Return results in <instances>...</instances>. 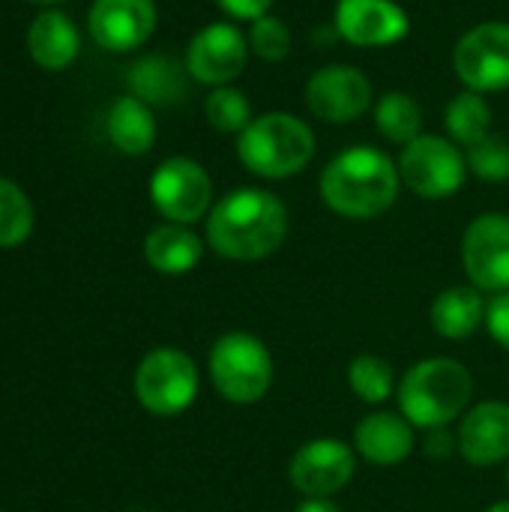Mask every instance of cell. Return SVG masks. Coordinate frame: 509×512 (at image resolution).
Instances as JSON below:
<instances>
[{
	"label": "cell",
	"mask_w": 509,
	"mask_h": 512,
	"mask_svg": "<svg viewBox=\"0 0 509 512\" xmlns=\"http://www.w3.org/2000/svg\"><path fill=\"white\" fill-rule=\"evenodd\" d=\"M288 237V210L267 189L228 192L207 219V243L228 261H261Z\"/></svg>",
	"instance_id": "obj_1"
},
{
	"label": "cell",
	"mask_w": 509,
	"mask_h": 512,
	"mask_svg": "<svg viewBox=\"0 0 509 512\" xmlns=\"http://www.w3.org/2000/svg\"><path fill=\"white\" fill-rule=\"evenodd\" d=\"M468 171L489 183H504L509 177V141L504 135L489 132L486 138L474 141L465 153Z\"/></svg>",
	"instance_id": "obj_28"
},
{
	"label": "cell",
	"mask_w": 509,
	"mask_h": 512,
	"mask_svg": "<svg viewBox=\"0 0 509 512\" xmlns=\"http://www.w3.org/2000/svg\"><path fill=\"white\" fill-rule=\"evenodd\" d=\"M453 69L474 93H498L509 87V24L483 21L471 27L453 48Z\"/></svg>",
	"instance_id": "obj_8"
},
{
	"label": "cell",
	"mask_w": 509,
	"mask_h": 512,
	"mask_svg": "<svg viewBox=\"0 0 509 512\" xmlns=\"http://www.w3.org/2000/svg\"><path fill=\"white\" fill-rule=\"evenodd\" d=\"M459 453L474 468H492L509 459V405L483 402L462 417L459 426Z\"/></svg>",
	"instance_id": "obj_16"
},
{
	"label": "cell",
	"mask_w": 509,
	"mask_h": 512,
	"mask_svg": "<svg viewBox=\"0 0 509 512\" xmlns=\"http://www.w3.org/2000/svg\"><path fill=\"white\" fill-rule=\"evenodd\" d=\"M486 327L492 333V339L509 351V291L498 294L489 306H486Z\"/></svg>",
	"instance_id": "obj_30"
},
{
	"label": "cell",
	"mask_w": 509,
	"mask_h": 512,
	"mask_svg": "<svg viewBox=\"0 0 509 512\" xmlns=\"http://www.w3.org/2000/svg\"><path fill=\"white\" fill-rule=\"evenodd\" d=\"M297 512H342L330 498H306L300 507H297Z\"/></svg>",
	"instance_id": "obj_33"
},
{
	"label": "cell",
	"mask_w": 509,
	"mask_h": 512,
	"mask_svg": "<svg viewBox=\"0 0 509 512\" xmlns=\"http://www.w3.org/2000/svg\"><path fill=\"white\" fill-rule=\"evenodd\" d=\"M348 384L360 402L381 405L393 396V369L375 354H360L348 366Z\"/></svg>",
	"instance_id": "obj_25"
},
{
	"label": "cell",
	"mask_w": 509,
	"mask_h": 512,
	"mask_svg": "<svg viewBox=\"0 0 509 512\" xmlns=\"http://www.w3.org/2000/svg\"><path fill=\"white\" fill-rule=\"evenodd\" d=\"M474 381L471 372L450 357L420 360L399 384V408L402 417L414 429H447L459 420L471 402Z\"/></svg>",
	"instance_id": "obj_3"
},
{
	"label": "cell",
	"mask_w": 509,
	"mask_h": 512,
	"mask_svg": "<svg viewBox=\"0 0 509 512\" xmlns=\"http://www.w3.org/2000/svg\"><path fill=\"white\" fill-rule=\"evenodd\" d=\"M444 123H447L450 141H456L459 147H471L474 141L492 132V108L483 99V93L465 90L447 105Z\"/></svg>",
	"instance_id": "obj_24"
},
{
	"label": "cell",
	"mask_w": 509,
	"mask_h": 512,
	"mask_svg": "<svg viewBox=\"0 0 509 512\" xmlns=\"http://www.w3.org/2000/svg\"><path fill=\"white\" fill-rule=\"evenodd\" d=\"M456 447H459V441L447 429H432L429 438H426V453L435 456V459H447Z\"/></svg>",
	"instance_id": "obj_32"
},
{
	"label": "cell",
	"mask_w": 509,
	"mask_h": 512,
	"mask_svg": "<svg viewBox=\"0 0 509 512\" xmlns=\"http://www.w3.org/2000/svg\"><path fill=\"white\" fill-rule=\"evenodd\" d=\"M372 105V81L351 63L321 66L306 81V108L324 123H354Z\"/></svg>",
	"instance_id": "obj_11"
},
{
	"label": "cell",
	"mask_w": 509,
	"mask_h": 512,
	"mask_svg": "<svg viewBox=\"0 0 509 512\" xmlns=\"http://www.w3.org/2000/svg\"><path fill=\"white\" fill-rule=\"evenodd\" d=\"M210 378L222 399L255 405L273 387V357L252 333H225L210 348Z\"/></svg>",
	"instance_id": "obj_5"
},
{
	"label": "cell",
	"mask_w": 509,
	"mask_h": 512,
	"mask_svg": "<svg viewBox=\"0 0 509 512\" xmlns=\"http://www.w3.org/2000/svg\"><path fill=\"white\" fill-rule=\"evenodd\" d=\"M108 138L117 150L141 156L156 141V117L138 96H120L108 111Z\"/></svg>",
	"instance_id": "obj_22"
},
{
	"label": "cell",
	"mask_w": 509,
	"mask_h": 512,
	"mask_svg": "<svg viewBox=\"0 0 509 512\" xmlns=\"http://www.w3.org/2000/svg\"><path fill=\"white\" fill-rule=\"evenodd\" d=\"M336 30L357 48H384L408 36L411 18L396 0H339Z\"/></svg>",
	"instance_id": "obj_14"
},
{
	"label": "cell",
	"mask_w": 509,
	"mask_h": 512,
	"mask_svg": "<svg viewBox=\"0 0 509 512\" xmlns=\"http://www.w3.org/2000/svg\"><path fill=\"white\" fill-rule=\"evenodd\" d=\"M27 45L42 69H66L78 54V30L63 12H45L30 24Z\"/></svg>",
	"instance_id": "obj_20"
},
{
	"label": "cell",
	"mask_w": 509,
	"mask_h": 512,
	"mask_svg": "<svg viewBox=\"0 0 509 512\" xmlns=\"http://www.w3.org/2000/svg\"><path fill=\"white\" fill-rule=\"evenodd\" d=\"M462 264L477 291H509V216H477L462 240Z\"/></svg>",
	"instance_id": "obj_10"
},
{
	"label": "cell",
	"mask_w": 509,
	"mask_h": 512,
	"mask_svg": "<svg viewBox=\"0 0 509 512\" xmlns=\"http://www.w3.org/2000/svg\"><path fill=\"white\" fill-rule=\"evenodd\" d=\"M207 123L219 132L240 135L252 123V105L237 87H216L204 102Z\"/></svg>",
	"instance_id": "obj_27"
},
{
	"label": "cell",
	"mask_w": 509,
	"mask_h": 512,
	"mask_svg": "<svg viewBox=\"0 0 509 512\" xmlns=\"http://www.w3.org/2000/svg\"><path fill=\"white\" fill-rule=\"evenodd\" d=\"M156 27L153 0H96L90 6V36L108 51H132Z\"/></svg>",
	"instance_id": "obj_15"
},
{
	"label": "cell",
	"mask_w": 509,
	"mask_h": 512,
	"mask_svg": "<svg viewBox=\"0 0 509 512\" xmlns=\"http://www.w3.org/2000/svg\"><path fill=\"white\" fill-rule=\"evenodd\" d=\"M507 483H509V471H507Z\"/></svg>",
	"instance_id": "obj_36"
},
{
	"label": "cell",
	"mask_w": 509,
	"mask_h": 512,
	"mask_svg": "<svg viewBox=\"0 0 509 512\" xmlns=\"http://www.w3.org/2000/svg\"><path fill=\"white\" fill-rule=\"evenodd\" d=\"M399 177L414 195L441 201L465 186L468 159L456 141L441 135H420L405 144L399 156Z\"/></svg>",
	"instance_id": "obj_6"
},
{
	"label": "cell",
	"mask_w": 509,
	"mask_h": 512,
	"mask_svg": "<svg viewBox=\"0 0 509 512\" xmlns=\"http://www.w3.org/2000/svg\"><path fill=\"white\" fill-rule=\"evenodd\" d=\"M186 75H189V69L183 63H177L174 57L147 54L132 63L126 84H129L132 96H138L147 105H177L186 99V90H189Z\"/></svg>",
	"instance_id": "obj_18"
},
{
	"label": "cell",
	"mask_w": 509,
	"mask_h": 512,
	"mask_svg": "<svg viewBox=\"0 0 509 512\" xmlns=\"http://www.w3.org/2000/svg\"><path fill=\"white\" fill-rule=\"evenodd\" d=\"M33 231V207L27 195L9 183L0 180V249H12L24 243Z\"/></svg>",
	"instance_id": "obj_26"
},
{
	"label": "cell",
	"mask_w": 509,
	"mask_h": 512,
	"mask_svg": "<svg viewBox=\"0 0 509 512\" xmlns=\"http://www.w3.org/2000/svg\"><path fill=\"white\" fill-rule=\"evenodd\" d=\"M354 468L357 462L348 444L336 438H315L294 453L288 477L291 486L306 498H333L351 483Z\"/></svg>",
	"instance_id": "obj_13"
},
{
	"label": "cell",
	"mask_w": 509,
	"mask_h": 512,
	"mask_svg": "<svg viewBox=\"0 0 509 512\" xmlns=\"http://www.w3.org/2000/svg\"><path fill=\"white\" fill-rule=\"evenodd\" d=\"M201 255H204V243L186 225H174V222L159 225L144 240L147 264L165 276H183V273L195 270Z\"/></svg>",
	"instance_id": "obj_19"
},
{
	"label": "cell",
	"mask_w": 509,
	"mask_h": 512,
	"mask_svg": "<svg viewBox=\"0 0 509 512\" xmlns=\"http://www.w3.org/2000/svg\"><path fill=\"white\" fill-rule=\"evenodd\" d=\"M354 447L375 468L402 465L414 450V426L402 414L375 411L354 426Z\"/></svg>",
	"instance_id": "obj_17"
},
{
	"label": "cell",
	"mask_w": 509,
	"mask_h": 512,
	"mask_svg": "<svg viewBox=\"0 0 509 512\" xmlns=\"http://www.w3.org/2000/svg\"><path fill=\"white\" fill-rule=\"evenodd\" d=\"M486 512H509V501H498L495 507H489Z\"/></svg>",
	"instance_id": "obj_34"
},
{
	"label": "cell",
	"mask_w": 509,
	"mask_h": 512,
	"mask_svg": "<svg viewBox=\"0 0 509 512\" xmlns=\"http://www.w3.org/2000/svg\"><path fill=\"white\" fill-rule=\"evenodd\" d=\"M249 51H255L261 60L279 63L291 54V30L276 15H261L249 27Z\"/></svg>",
	"instance_id": "obj_29"
},
{
	"label": "cell",
	"mask_w": 509,
	"mask_h": 512,
	"mask_svg": "<svg viewBox=\"0 0 509 512\" xmlns=\"http://www.w3.org/2000/svg\"><path fill=\"white\" fill-rule=\"evenodd\" d=\"M375 126L393 144H411L423 135V108L402 90H390L375 105Z\"/></svg>",
	"instance_id": "obj_23"
},
{
	"label": "cell",
	"mask_w": 509,
	"mask_h": 512,
	"mask_svg": "<svg viewBox=\"0 0 509 512\" xmlns=\"http://www.w3.org/2000/svg\"><path fill=\"white\" fill-rule=\"evenodd\" d=\"M399 165L378 147H348L321 174L324 204L345 219H375L399 198Z\"/></svg>",
	"instance_id": "obj_2"
},
{
	"label": "cell",
	"mask_w": 509,
	"mask_h": 512,
	"mask_svg": "<svg viewBox=\"0 0 509 512\" xmlns=\"http://www.w3.org/2000/svg\"><path fill=\"white\" fill-rule=\"evenodd\" d=\"M237 156L252 174L285 180L312 162L315 135L300 117L288 111H270L252 117V123L237 135Z\"/></svg>",
	"instance_id": "obj_4"
},
{
	"label": "cell",
	"mask_w": 509,
	"mask_h": 512,
	"mask_svg": "<svg viewBox=\"0 0 509 512\" xmlns=\"http://www.w3.org/2000/svg\"><path fill=\"white\" fill-rule=\"evenodd\" d=\"M135 396L141 408L156 417L183 414L198 396V369L192 357L177 348L150 351L135 372Z\"/></svg>",
	"instance_id": "obj_7"
},
{
	"label": "cell",
	"mask_w": 509,
	"mask_h": 512,
	"mask_svg": "<svg viewBox=\"0 0 509 512\" xmlns=\"http://www.w3.org/2000/svg\"><path fill=\"white\" fill-rule=\"evenodd\" d=\"M0 512H3V510H0Z\"/></svg>",
	"instance_id": "obj_37"
},
{
	"label": "cell",
	"mask_w": 509,
	"mask_h": 512,
	"mask_svg": "<svg viewBox=\"0 0 509 512\" xmlns=\"http://www.w3.org/2000/svg\"><path fill=\"white\" fill-rule=\"evenodd\" d=\"M36 3H54V0H36Z\"/></svg>",
	"instance_id": "obj_35"
},
{
	"label": "cell",
	"mask_w": 509,
	"mask_h": 512,
	"mask_svg": "<svg viewBox=\"0 0 509 512\" xmlns=\"http://www.w3.org/2000/svg\"><path fill=\"white\" fill-rule=\"evenodd\" d=\"M429 318H432V327L444 339H468L486 321V306H483V297L474 285L471 288L456 285V288H447L435 297Z\"/></svg>",
	"instance_id": "obj_21"
},
{
	"label": "cell",
	"mask_w": 509,
	"mask_h": 512,
	"mask_svg": "<svg viewBox=\"0 0 509 512\" xmlns=\"http://www.w3.org/2000/svg\"><path fill=\"white\" fill-rule=\"evenodd\" d=\"M150 201L174 225L198 222L213 201L210 174L195 159H165L150 177Z\"/></svg>",
	"instance_id": "obj_9"
},
{
	"label": "cell",
	"mask_w": 509,
	"mask_h": 512,
	"mask_svg": "<svg viewBox=\"0 0 509 512\" xmlns=\"http://www.w3.org/2000/svg\"><path fill=\"white\" fill-rule=\"evenodd\" d=\"M222 6V12H228L231 18H240V21H255L261 15H267V9L276 3V0H216Z\"/></svg>",
	"instance_id": "obj_31"
},
{
	"label": "cell",
	"mask_w": 509,
	"mask_h": 512,
	"mask_svg": "<svg viewBox=\"0 0 509 512\" xmlns=\"http://www.w3.org/2000/svg\"><path fill=\"white\" fill-rule=\"evenodd\" d=\"M249 63V36L228 21L207 24L198 30L186 51V69L195 81L210 87H228L243 75Z\"/></svg>",
	"instance_id": "obj_12"
}]
</instances>
